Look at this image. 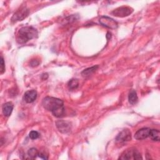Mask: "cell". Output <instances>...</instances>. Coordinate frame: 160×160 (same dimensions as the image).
Here are the masks:
<instances>
[{
    "label": "cell",
    "instance_id": "obj_15",
    "mask_svg": "<svg viewBox=\"0 0 160 160\" xmlns=\"http://www.w3.org/2000/svg\"><path fill=\"white\" fill-rule=\"evenodd\" d=\"M79 86V81L77 79H71L68 83V88L71 90L76 89Z\"/></svg>",
    "mask_w": 160,
    "mask_h": 160
},
{
    "label": "cell",
    "instance_id": "obj_18",
    "mask_svg": "<svg viewBox=\"0 0 160 160\" xmlns=\"http://www.w3.org/2000/svg\"><path fill=\"white\" fill-rule=\"evenodd\" d=\"M38 156L40 157L41 158L43 159H48V155L44 151H39Z\"/></svg>",
    "mask_w": 160,
    "mask_h": 160
},
{
    "label": "cell",
    "instance_id": "obj_17",
    "mask_svg": "<svg viewBox=\"0 0 160 160\" xmlns=\"http://www.w3.org/2000/svg\"><path fill=\"white\" fill-rule=\"evenodd\" d=\"M29 136L31 139H36L39 137V134L36 131H31L29 134Z\"/></svg>",
    "mask_w": 160,
    "mask_h": 160
},
{
    "label": "cell",
    "instance_id": "obj_7",
    "mask_svg": "<svg viewBox=\"0 0 160 160\" xmlns=\"http://www.w3.org/2000/svg\"><path fill=\"white\" fill-rule=\"evenodd\" d=\"M56 124L58 130L62 133H68L71 129L70 122L64 120H59L56 121Z\"/></svg>",
    "mask_w": 160,
    "mask_h": 160
},
{
    "label": "cell",
    "instance_id": "obj_4",
    "mask_svg": "<svg viewBox=\"0 0 160 160\" xmlns=\"http://www.w3.org/2000/svg\"><path fill=\"white\" fill-rule=\"evenodd\" d=\"M133 12V9L128 6H121L114 9L111 14L116 17L124 18L130 15Z\"/></svg>",
    "mask_w": 160,
    "mask_h": 160
},
{
    "label": "cell",
    "instance_id": "obj_19",
    "mask_svg": "<svg viewBox=\"0 0 160 160\" xmlns=\"http://www.w3.org/2000/svg\"><path fill=\"white\" fill-rule=\"evenodd\" d=\"M5 71V64L4 61V59L2 56H1V74H3Z\"/></svg>",
    "mask_w": 160,
    "mask_h": 160
},
{
    "label": "cell",
    "instance_id": "obj_9",
    "mask_svg": "<svg viewBox=\"0 0 160 160\" xmlns=\"http://www.w3.org/2000/svg\"><path fill=\"white\" fill-rule=\"evenodd\" d=\"M150 128H144L139 129L134 134V138L137 140H142L146 139L149 136Z\"/></svg>",
    "mask_w": 160,
    "mask_h": 160
},
{
    "label": "cell",
    "instance_id": "obj_10",
    "mask_svg": "<svg viewBox=\"0 0 160 160\" xmlns=\"http://www.w3.org/2000/svg\"><path fill=\"white\" fill-rule=\"evenodd\" d=\"M36 98L37 92L35 90H29L24 93L23 99L26 102L31 103L34 102L36 100Z\"/></svg>",
    "mask_w": 160,
    "mask_h": 160
},
{
    "label": "cell",
    "instance_id": "obj_2",
    "mask_svg": "<svg viewBox=\"0 0 160 160\" xmlns=\"http://www.w3.org/2000/svg\"><path fill=\"white\" fill-rule=\"evenodd\" d=\"M37 30L32 26H24L19 29L16 36V41L19 44H24L28 41L38 37Z\"/></svg>",
    "mask_w": 160,
    "mask_h": 160
},
{
    "label": "cell",
    "instance_id": "obj_12",
    "mask_svg": "<svg viewBox=\"0 0 160 160\" xmlns=\"http://www.w3.org/2000/svg\"><path fill=\"white\" fill-rule=\"evenodd\" d=\"M98 68V65L92 66L91 68H88L84 69L83 71H82L81 75H82V76H83L84 78L89 77L91 75H92L97 70Z\"/></svg>",
    "mask_w": 160,
    "mask_h": 160
},
{
    "label": "cell",
    "instance_id": "obj_5",
    "mask_svg": "<svg viewBox=\"0 0 160 160\" xmlns=\"http://www.w3.org/2000/svg\"><path fill=\"white\" fill-rule=\"evenodd\" d=\"M99 22L103 26H105L109 29H115L118 28L117 22L113 19L106 16H102L99 18Z\"/></svg>",
    "mask_w": 160,
    "mask_h": 160
},
{
    "label": "cell",
    "instance_id": "obj_11",
    "mask_svg": "<svg viewBox=\"0 0 160 160\" xmlns=\"http://www.w3.org/2000/svg\"><path fill=\"white\" fill-rule=\"evenodd\" d=\"M13 107H14L13 104L11 102H8L4 103L2 107V111L3 114L7 117L9 116L12 113V111L13 110Z\"/></svg>",
    "mask_w": 160,
    "mask_h": 160
},
{
    "label": "cell",
    "instance_id": "obj_3",
    "mask_svg": "<svg viewBox=\"0 0 160 160\" xmlns=\"http://www.w3.org/2000/svg\"><path fill=\"white\" fill-rule=\"evenodd\" d=\"M119 159L122 160H138V159H142V158L141 155V153L139 152L138 149L136 148H129L125 150L119 158Z\"/></svg>",
    "mask_w": 160,
    "mask_h": 160
},
{
    "label": "cell",
    "instance_id": "obj_8",
    "mask_svg": "<svg viewBox=\"0 0 160 160\" xmlns=\"http://www.w3.org/2000/svg\"><path fill=\"white\" fill-rule=\"evenodd\" d=\"M131 139V133L128 129H124L121 131L116 138V141L118 142H124Z\"/></svg>",
    "mask_w": 160,
    "mask_h": 160
},
{
    "label": "cell",
    "instance_id": "obj_14",
    "mask_svg": "<svg viewBox=\"0 0 160 160\" xmlns=\"http://www.w3.org/2000/svg\"><path fill=\"white\" fill-rule=\"evenodd\" d=\"M150 138L154 141H159L160 140V132L158 129H151L150 130L149 136Z\"/></svg>",
    "mask_w": 160,
    "mask_h": 160
},
{
    "label": "cell",
    "instance_id": "obj_1",
    "mask_svg": "<svg viewBox=\"0 0 160 160\" xmlns=\"http://www.w3.org/2000/svg\"><path fill=\"white\" fill-rule=\"evenodd\" d=\"M42 105L44 109L51 111L57 118L62 117L65 113L64 102L60 99L50 96L45 97L42 99Z\"/></svg>",
    "mask_w": 160,
    "mask_h": 160
},
{
    "label": "cell",
    "instance_id": "obj_13",
    "mask_svg": "<svg viewBox=\"0 0 160 160\" xmlns=\"http://www.w3.org/2000/svg\"><path fill=\"white\" fill-rule=\"evenodd\" d=\"M138 98L136 92L133 89L131 90L128 95V101L129 103L131 104H134L138 102Z\"/></svg>",
    "mask_w": 160,
    "mask_h": 160
},
{
    "label": "cell",
    "instance_id": "obj_6",
    "mask_svg": "<svg viewBox=\"0 0 160 160\" xmlns=\"http://www.w3.org/2000/svg\"><path fill=\"white\" fill-rule=\"evenodd\" d=\"M29 13V9L26 7L21 8L20 9L17 11L11 18L12 22H16L19 21H22L26 18Z\"/></svg>",
    "mask_w": 160,
    "mask_h": 160
},
{
    "label": "cell",
    "instance_id": "obj_16",
    "mask_svg": "<svg viewBox=\"0 0 160 160\" xmlns=\"http://www.w3.org/2000/svg\"><path fill=\"white\" fill-rule=\"evenodd\" d=\"M38 153H39L38 150L35 148H30L28 151V155L29 158L32 159L36 158V157L38 156Z\"/></svg>",
    "mask_w": 160,
    "mask_h": 160
}]
</instances>
